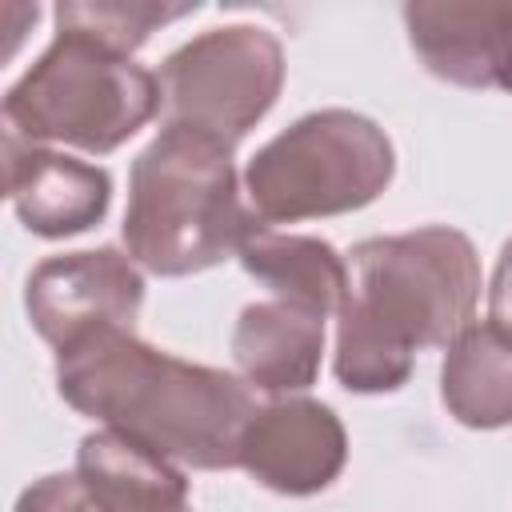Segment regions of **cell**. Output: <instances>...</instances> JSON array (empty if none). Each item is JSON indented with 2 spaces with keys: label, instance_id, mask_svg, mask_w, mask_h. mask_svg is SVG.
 Here are the masks:
<instances>
[{
  "label": "cell",
  "instance_id": "6da1fadb",
  "mask_svg": "<svg viewBox=\"0 0 512 512\" xmlns=\"http://www.w3.org/2000/svg\"><path fill=\"white\" fill-rule=\"evenodd\" d=\"M56 388L76 412L200 472L240 468L256 412L240 376L156 352L132 328H96L60 348Z\"/></svg>",
  "mask_w": 512,
  "mask_h": 512
},
{
  "label": "cell",
  "instance_id": "7a4b0ae2",
  "mask_svg": "<svg viewBox=\"0 0 512 512\" xmlns=\"http://www.w3.org/2000/svg\"><path fill=\"white\" fill-rule=\"evenodd\" d=\"M476 300L480 256L464 232L436 224L360 240L336 312V380L360 396L404 388L416 348H448Z\"/></svg>",
  "mask_w": 512,
  "mask_h": 512
},
{
  "label": "cell",
  "instance_id": "3957f363",
  "mask_svg": "<svg viewBox=\"0 0 512 512\" xmlns=\"http://www.w3.org/2000/svg\"><path fill=\"white\" fill-rule=\"evenodd\" d=\"M256 224V212L240 200L228 144L164 124L132 160L124 244L128 256L152 276L204 272L240 252Z\"/></svg>",
  "mask_w": 512,
  "mask_h": 512
},
{
  "label": "cell",
  "instance_id": "277c9868",
  "mask_svg": "<svg viewBox=\"0 0 512 512\" xmlns=\"http://www.w3.org/2000/svg\"><path fill=\"white\" fill-rule=\"evenodd\" d=\"M164 108L160 76L80 32H56L44 56L8 88L4 128L28 144H72L104 156Z\"/></svg>",
  "mask_w": 512,
  "mask_h": 512
},
{
  "label": "cell",
  "instance_id": "5b68a950",
  "mask_svg": "<svg viewBox=\"0 0 512 512\" xmlns=\"http://www.w3.org/2000/svg\"><path fill=\"white\" fill-rule=\"evenodd\" d=\"M396 172L384 128L352 108H320L272 136L244 168L260 224H296L372 204Z\"/></svg>",
  "mask_w": 512,
  "mask_h": 512
},
{
  "label": "cell",
  "instance_id": "8992f818",
  "mask_svg": "<svg viewBox=\"0 0 512 512\" xmlns=\"http://www.w3.org/2000/svg\"><path fill=\"white\" fill-rule=\"evenodd\" d=\"M284 48L256 24L200 32L160 64L164 124L204 132L236 148L276 104Z\"/></svg>",
  "mask_w": 512,
  "mask_h": 512
},
{
  "label": "cell",
  "instance_id": "52a82bcc",
  "mask_svg": "<svg viewBox=\"0 0 512 512\" xmlns=\"http://www.w3.org/2000/svg\"><path fill=\"white\" fill-rule=\"evenodd\" d=\"M144 304V276L116 248L64 252L32 268L24 308L32 328L60 352L96 328H132Z\"/></svg>",
  "mask_w": 512,
  "mask_h": 512
},
{
  "label": "cell",
  "instance_id": "ba28073f",
  "mask_svg": "<svg viewBox=\"0 0 512 512\" xmlns=\"http://www.w3.org/2000/svg\"><path fill=\"white\" fill-rule=\"evenodd\" d=\"M348 464V432L340 416L312 396H280L252 412L240 436V468L280 492H324Z\"/></svg>",
  "mask_w": 512,
  "mask_h": 512
},
{
  "label": "cell",
  "instance_id": "9c48e42d",
  "mask_svg": "<svg viewBox=\"0 0 512 512\" xmlns=\"http://www.w3.org/2000/svg\"><path fill=\"white\" fill-rule=\"evenodd\" d=\"M420 64L460 88H512V4L416 0L404 4Z\"/></svg>",
  "mask_w": 512,
  "mask_h": 512
},
{
  "label": "cell",
  "instance_id": "30bf717a",
  "mask_svg": "<svg viewBox=\"0 0 512 512\" xmlns=\"http://www.w3.org/2000/svg\"><path fill=\"white\" fill-rule=\"evenodd\" d=\"M4 192L20 224L44 240L88 232L108 216L112 176L100 164L4 132Z\"/></svg>",
  "mask_w": 512,
  "mask_h": 512
},
{
  "label": "cell",
  "instance_id": "8fae6325",
  "mask_svg": "<svg viewBox=\"0 0 512 512\" xmlns=\"http://www.w3.org/2000/svg\"><path fill=\"white\" fill-rule=\"evenodd\" d=\"M324 356V316L288 300L248 304L232 328L240 380L268 396H292L316 384Z\"/></svg>",
  "mask_w": 512,
  "mask_h": 512
},
{
  "label": "cell",
  "instance_id": "7c38bea8",
  "mask_svg": "<svg viewBox=\"0 0 512 512\" xmlns=\"http://www.w3.org/2000/svg\"><path fill=\"white\" fill-rule=\"evenodd\" d=\"M76 472L92 492V512H192L184 472L112 428L80 440Z\"/></svg>",
  "mask_w": 512,
  "mask_h": 512
},
{
  "label": "cell",
  "instance_id": "4fadbf2b",
  "mask_svg": "<svg viewBox=\"0 0 512 512\" xmlns=\"http://www.w3.org/2000/svg\"><path fill=\"white\" fill-rule=\"evenodd\" d=\"M236 260L248 276L268 284L276 292V300L312 308L320 316L340 312V304H344L348 264L320 236H296V232H276L268 224H256L244 236Z\"/></svg>",
  "mask_w": 512,
  "mask_h": 512
},
{
  "label": "cell",
  "instance_id": "5bb4252c",
  "mask_svg": "<svg viewBox=\"0 0 512 512\" xmlns=\"http://www.w3.org/2000/svg\"><path fill=\"white\" fill-rule=\"evenodd\" d=\"M440 400L464 428L512 424V336L496 324H468L444 352Z\"/></svg>",
  "mask_w": 512,
  "mask_h": 512
},
{
  "label": "cell",
  "instance_id": "9a60e30c",
  "mask_svg": "<svg viewBox=\"0 0 512 512\" xmlns=\"http://www.w3.org/2000/svg\"><path fill=\"white\" fill-rule=\"evenodd\" d=\"M200 4H164V0H64L56 4V32H80L120 56H132L148 36L180 16H192Z\"/></svg>",
  "mask_w": 512,
  "mask_h": 512
},
{
  "label": "cell",
  "instance_id": "2e32d148",
  "mask_svg": "<svg viewBox=\"0 0 512 512\" xmlns=\"http://www.w3.org/2000/svg\"><path fill=\"white\" fill-rule=\"evenodd\" d=\"M488 324H496L500 332L512 336V240L500 248L496 272H492V288H488Z\"/></svg>",
  "mask_w": 512,
  "mask_h": 512
},
{
  "label": "cell",
  "instance_id": "e0dca14e",
  "mask_svg": "<svg viewBox=\"0 0 512 512\" xmlns=\"http://www.w3.org/2000/svg\"><path fill=\"white\" fill-rule=\"evenodd\" d=\"M508 92H512V88H508Z\"/></svg>",
  "mask_w": 512,
  "mask_h": 512
}]
</instances>
